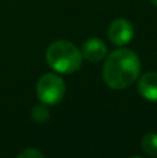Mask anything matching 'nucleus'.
Listing matches in <instances>:
<instances>
[{"label":"nucleus","instance_id":"8","mask_svg":"<svg viewBox=\"0 0 157 158\" xmlns=\"http://www.w3.org/2000/svg\"><path fill=\"white\" fill-rule=\"evenodd\" d=\"M32 118L36 121V122H45L49 118V111L46 108V104H39V106H35L32 108Z\"/></svg>","mask_w":157,"mask_h":158},{"label":"nucleus","instance_id":"1","mask_svg":"<svg viewBox=\"0 0 157 158\" xmlns=\"http://www.w3.org/2000/svg\"><path fill=\"white\" fill-rule=\"evenodd\" d=\"M141 74L139 57L129 49H117L108 54L103 67V81L108 87L121 90L131 86Z\"/></svg>","mask_w":157,"mask_h":158},{"label":"nucleus","instance_id":"10","mask_svg":"<svg viewBox=\"0 0 157 158\" xmlns=\"http://www.w3.org/2000/svg\"><path fill=\"white\" fill-rule=\"evenodd\" d=\"M152 2V4H155V6H157V0H150Z\"/></svg>","mask_w":157,"mask_h":158},{"label":"nucleus","instance_id":"6","mask_svg":"<svg viewBox=\"0 0 157 158\" xmlns=\"http://www.w3.org/2000/svg\"><path fill=\"white\" fill-rule=\"evenodd\" d=\"M138 92L149 101H157V72H146L138 81Z\"/></svg>","mask_w":157,"mask_h":158},{"label":"nucleus","instance_id":"7","mask_svg":"<svg viewBox=\"0 0 157 158\" xmlns=\"http://www.w3.org/2000/svg\"><path fill=\"white\" fill-rule=\"evenodd\" d=\"M142 148L150 157H157V133L149 132L142 139Z\"/></svg>","mask_w":157,"mask_h":158},{"label":"nucleus","instance_id":"5","mask_svg":"<svg viewBox=\"0 0 157 158\" xmlns=\"http://www.w3.org/2000/svg\"><path fill=\"white\" fill-rule=\"evenodd\" d=\"M82 57L91 63H99L107 54V46L97 38H91L82 46Z\"/></svg>","mask_w":157,"mask_h":158},{"label":"nucleus","instance_id":"9","mask_svg":"<svg viewBox=\"0 0 157 158\" xmlns=\"http://www.w3.org/2000/svg\"><path fill=\"white\" fill-rule=\"evenodd\" d=\"M19 158H43V153H40L39 150H36V148H25L24 151H21V153L18 154Z\"/></svg>","mask_w":157,"mask_h":158},{"label":"nucleus","instance_id":"3","mask_svg":"<svg viewBox=\"0 0 157 158\" xmlns=\"http://www.w3.org/2000/svg\"><path fill=\"white\" fill-rule=\"evenodd\" d=\"M36 94L40 103L46 106H54L63 100L66 94V83L60 77L54 74H45L38 81Z\"/></svg>","mask_w":157,"mask_h":158},{"label":"nucleus","instance_id":"2","mask_svg":"<svg viewBox=\"0 0 157 158\" xmlns=\"http://www.w3.org/2000/svg\"><path fill=\"white\" fill-rule=\"evenodd\" d=\"M82 53L77 46L67 40H57L46 50V61L58 74H72L82 65Z\"/></svg>","mask_w":157,"mask_h":158},{"label":"nucleus","instance_id":"4","mask_svg":"<svg viewBox=\"0 0 157 158\" xmlns=\"http://www.w3.org/2000/svg\"><path fill=\"white\" fill-rule=\"evenodd\" d=\"M134 38V25L125 18H117L108 27V39L116 46H125Z\"/></svg>","mask_w":157,"mask_h":158}]
</instances>
